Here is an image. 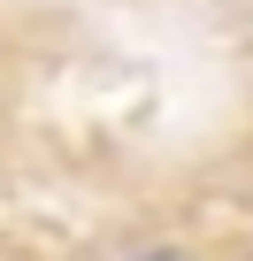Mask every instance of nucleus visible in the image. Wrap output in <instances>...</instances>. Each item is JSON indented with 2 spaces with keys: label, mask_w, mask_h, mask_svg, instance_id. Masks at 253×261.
<instances>
[{
  "label": "nucleus",
  "mask_w": 253,
  "mask_h": 261,
  "mask_svg": "<svg viewBox=\"0 0 253 261\" xmlns=\"http://www.w3.org/2000/svg\"><path fill=\"white\" fill-rule=\"evenodd\" d=\"M138 261H184V253H138Z\"/></svg>",
  "instance_id": "f257e3e1"
}]
</instances>
